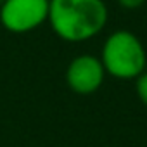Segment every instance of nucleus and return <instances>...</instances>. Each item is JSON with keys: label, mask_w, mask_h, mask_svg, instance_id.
<instances>
[{"label": "nucleus", "mask_w": 147, "mask_h": 147, "mask_svg": "<svg viewBox=\"0 0 147 147\" xmlns=\"http://www.w3.org/2000/svg\"><path fill=\"white\" fill-rule=\"evenodd\" d=\"M135 94L138 100L147 107V71H144L140 76L135 78Z\"/></svg>", "instance_id": "nucleus-5"}, {"label": "nucleus", "mask_w": 147, "mask_h": 147, "mask_svg": "<svg viewBox=\"0 0 147 147\" xmlns=\"http://www.w3.org/2000/svg\"><path fill=\"white\" fill-rule=\"evenodd\" d=\"M64 80L71 92L78 95H92L102 87L106 80V69L97 55L82 54L67 64Z\"/></svg>", "instance_id": "nucleus-4"}, {"label": "nucleus", "mask_w": 147, "mask_h": 147, "mask_svg": "<svg viewBox=\"0 0 147 147\" xmlns=\"http://www.w3.org/2000/svg\"><path fill=\"white\" fill-rule=\"evenodd\" d=\"M50 0H5L0 5V24L9 33L23 35L47 23Z\"/></svg>", "instance_id": "nucleus-3"}, {"label": "nucleus", "mask_w": 147, "mask_h": 147, "mask_svg": "<svg viewBox=\"0 0 147 147\" xmlns=\"http://www.w3.org/2000/svg\"><path fill=\"white\" fill-rule=\"evenodd\" d=\"M107 19L109 11L104 0H50L47 23L61 40L82 43L95 38Z\"/></svg>", "instance_id": "nucleus-1"}, {"label": "nucleus", "mask_w": 147, "mask_h": 147, "mask_svg": "<svg viewBox=\"0 0 147 147\" xmlns=\"http://www.w3.org/2000/svg\"><path fill=\"white\" fill-rule=\"evenodd\" d=\"M4 2H5V0H0V5H2V4H4Z\"/></svg>", "instance_id": "nucleus-7"}, {"label": "nucleus", "mask_w": 147, "mask_h": 147, "mask_svg": "<svg viewBox=\"0 0 147 147\" xmlns=\"http://www.w3.org/2000/svg\"><path fill=\"white\" fill-rule=\"evenodd\" d=\"M145 2H147V0H118V4H119L123 9H126V11H137V9H140Z\"/></svg>", "instance_id": "nucleus-6"}, {"label": "nucleus", "mask_w": 147, "mask_h": 147, "mask_svg": "<svg viewBox=\"0 0 147 147\" xmlns=\"http://www.w3.org/2000/svg\"><path fill=\"white\" fill-rule=\"evenodd\" d=\"M99 59L106 69V75L116 80H135L147 66L144 43L128 30H116L107 35Z\"/></svg>", "instance_id": "nucleus-2"}]
</instances>
